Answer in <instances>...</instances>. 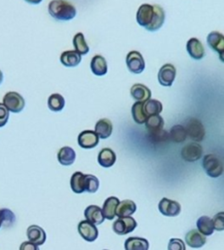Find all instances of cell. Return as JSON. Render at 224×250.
<instances>
[{"mask_svg":"<svg viewBox=\"0 0 224 250\" xmlns=\"http://www.w3.org/2000/svg\"><path fill=\"white\" fill-rule=\"evenodd\" d=\"M168 250H186L185 243L179 238H170L168 241Z\"/></svg>","mask_w":224,"mask_h":250,"instance_id":"40","label":"cell"},{"mask_svg":"<svg viewBox=\"0 0 224 250\" xmlns=\"http://www.w3.org/2000/svg\"><path fill=\"white\" fill-rule=\"evenodd\" d=\"M85 218L87 221L91 222L93 225H100L104 222L105 218L102 214V210L97 205H89L84 212Z\"/></svg>","mask_w":224,"mask_h":250,"instance_id":"16","label":"cell"},{"mask_svg":"<svg viewBox=\"0 0 224 250\" xmlns=\"http://www.w3.org/2000/svg\"><path fill=\"white\" fill-rule=\"evenodd\" d=\"M2 227V214H1V210H0V228Z\"/></svg>","mask_w":224,"mask_h":250,"instance_id":"45","label":"cell"},{"mask_svg":"<svg viewBox=\"0 0 224 250\" xmlns=\"http://www.w3.org/2000/svg\"><path fill=\"white\" fill-rule=\"evenodd\" d=\"M197 229L205 236L211 235L213 230H214L211 219L208 216H202V217H200L198 219V221H197Z\"/></svg>","mask_w":224,"mask_h":250,"instance_id":"32","label":"cell"},{"mask_svg":"<svg viewBox=\"0 0 224 250\" xmlns=\"http://www.w3.org/2000/svg\"><path fill=\"white\" fill-rule=\"evenodd\" d=\"M1 214H2V226L11 227L15 223L16 216L10 209H7V208L1 209Z\"/></svg>","mask_w":224,"mask_h":250,"instance_id":"38","label":"cell"},{"mask_svg":"<svg viewBox=\"0 0 224 250\" xmlns=\"http://www.w3.org/2000/svg\"><path fill=\"white\" fill-rule=\"evenodd\" d=\"M176 75V68L171 63L164 64L158 72V81L162 86L169 87L172 85Z\"/></svg>","mask_w":224,"mask_h":250,"instance_id":"9","label":"cell"},{"mask_svg":"<svg viewBox=\"0 0 224 250\" xmlns=\"http://www.w3.org/2000/svg\"><path fill=\"white\" fill-rule=\"evenodd\" d=\"M85 174L80 171L74 172L70 178V187L75 193H82L85 191Z\"/></svg>","mask_w":224,"mask_h":250,"instance_id":"28","label":"cell"},{"mask_svg":"<svg viewBox=\"0 0 224 250\" xmlns=\"http://www.w3.org/2000/svg\"><path fill=\"white\" fill-rule=\"evenodd\" d=\"M148 134H149L150 139L154 143H167L169 140L168 133L164 129H160V130H156V131H149Z\"/></svg>","mask_w":224,"mask_h":250,"instance_id":"37","label":"cell"},{"mask_svg":"<svg viewBox=\"0 0 224 250\" xmlns=\"http://www.w3.org/2000/svg\"><path fill=\"white\" fill-rule=\"evenodd\" d=\"M112 131L113 125L108 118H101L94 125V132L100 139L109 138L112 134Z\"/></svg>","mask_w":224,"mask_h":250,"instance_id":"21","label":"cell"},{"mask_svg":"<svg viewBox=\"0 0 224 250\" xmlns=\"http://www.w3.org/2000/svg\"><path fill=\"white\" fill-rule=\"evenodd\" d=\"M24 1L29 4H33V5H36V4H39L42 2V0H24Z\"/></svg>","mask_w":224,"mask_h":250,"instance_id":"43","label":"cell"},{"mask_svg":"<svg viewBox=\"0 0 224 250\" xmlns=\"http://www.w3.org/2000/svg\"><path fill=\"white\" fill-rule=\"evenodd\" d=\"M207 45L216 53L220 55L221 61H223V52H224V36L221 32L211 31L206 37Z\"/></svg>","mask_w":224,"mask_h":250,"instance_id":"13","label":"cell"},{"mask_svg":"<svg viewBox=\"0 0 224 250\" xmlns=\"http://www.w3.org/2000/svg\"><path fill=\"white\" fill-rule=\"evenodd\" d=\"M59 61L66 67H74L81 62L82 57L75 50H67L61 53Z\"/></svg>","mask_w":224,"mask_h":250,"instance_id":"19","label":"cell"},{"mask_svg":"<svg viewBox=\"0 0 224 250\" xmlns=\"http://www.w3.org/2000/svg\"><path fill=\"white\" fill-rule=\"evenodd\" d=\"M153 6H154L153 21H152L151 24L146 28L149 31H157V30H159L162 27V25L164 24L165 19H166V14H165L164 9L161 6L157 5V4H155Z\"/></svg>","mask_w":224,"mask_h":250,"instance_id":"24","label":"cell"},{"mask_svg":"<svg viewBox=\"0 0 224 250\" xmlns=\"http://www.w3.org/2000/svg\"><path fill=\"white\" fill-rule=\"evenodd\" d=\"M49 14L56 21H70L76 16V8L66 0H52L48 5Z\"/></svg>","mask_w":224,"mask_h":250,"instance_id":"1","label":"cell"},{"mask_svg":"<svg viewBox=\"0 0 224 250\" xmlns=\"http://www.w3.org/2000/svg\"><path fill=\"white\" fill-rule=\"evenodd\" d=\"M76 152L70 146H62L57 152V160L63 166H69L74 163Z\"/></svg>","mask_w":224,"mask_h":250,"instance_id":"25","label":"cell"},{"mask_svg":"<svg viewBox=\"0 0 224 250\" xmlns=\"http://www.w3.org/2000/svg\"><path fill=\"white\" fill-rule=\"evenodd\" d=\"M103 250H108V249H103Z\"/></svg>","mask_w":224,"mask_h":250,"instance_id":"46","label":"cell"},{"mask_svg":"<svg viewBox=\"0 0 224 250\" xmlns=\"http://www.w3.org/2000/svg\"><path fill=\"white\" fill-rule=\"evenodd\" d=\"M19 250H40L38 245H36L33 242L30 241H23L20 246H19Z\"/></svg>","mask_w":224,"mask_h":250,"instance_id":"42","label":"cell"},{"mask_svg":"<svg viewBox=\"0 0 224 250\" xmlns=\"http://www.w3.org/2000/svg\"><path fill=\"white\" fill-rule=\"evenodd\" d=\"M120 200L116 196H109L108 198L105 199L103 205H102V214L105 219L107 220H112L116 216L115 211L116 207L119 204Z\"/></svg>","mask_w":224,"mask_h":250,"instance_id":"27","label":"cell"},{"mask_svg":"<svg viewBox=\"0 0 224 250\" xmlns=\"http://www.w3.org/2000/svg\"><path fill=\"white\" fill-rule=\"evenodd\" d=\"M136 211V205L132 200L125 199L120 201L116 207L115 214L119 218L123 217H131Z\"/></svg>","mask_w":224,"mask_h":250,"instance_id":"23","label":"cell"},{"mask_svg":"<svg viewBox=\"0 0 224 250\" xmlns=\"http://www.w3.org/2000/svg\"><path fill=\"white\" fill-rule=\"evenodd\" d=\"M213 229L215 230H223L224 229V213L219 212L211 219Z\"/></svg>","mask_w":224,"mask_h":250,"instance_id":"39","label":"cell"},{"mask_svg":"<svg viewBox=\"0 0 224 250\" xmlns=\"http://www.w3.org/2000/svg\"><path fill=\"white\" fill-rule=\"evenodd\" d=\"M78 232L88 242H93L98 236V229L95 225L84 220L78 224Z\"/></svg>","mask_w":224,"mask_h":250,"instance_id":"10","label":"cell"},{"mask_svg":"<svg viewBox=\"0 0 224 250\" xmlns=\"http://www.w3.org/2000/svg\"><path fill=\"white\" fill-rule=\"evenodd\" d=\"M131 96L136 102L144 103L151 98V90L143 84H133L131 88Z\"/></svg>","mask_w":224,"mask_h":250,"instance_id":"17","label":"cell"},{"mask_svg":"<svg viewBox=\"0 0 224 250\" xmlns=\"http://www.w3.org/2000/svg\"><path fill=\"white\" fill-rule=\"evenodd\" d=\"M136 221L132 217H123L117 219L113 223V230L119 235H124L131 232L136 228Z\"/></svg>","mask_w":224,"mask_h":250,"instance_id":"8","label":"cell"},{"mask_svg":"<svg viewBox=\"0 0 224 250\" xmlns=\"http://www.w3.org/2000/svg\"><path fill=\"white\" fill-rule=\"evenodd\" d=\"M185 130L187 136L195 142L203 141L205 135V130L203 123L197 118H190L186 122Z\"/></svg>","mask_w":224,"mask_h":250,"instance_id":"4","label":"cell"},{"mask_svg":"<svg viewBox=\"0 0 224 250\" xmlns=\"http://www.w3.org/2000/svg\"><path fill=\"white\" fill-rule=\"evenodd\" d=\"M2 82H3V72H2L1 69H0V85H1Z\"/></svg>","mask_w":224,"mask_h":250,"instance_id":"44","label":"cell"},{"mask_svg":"<svg viewBox=\"0 0 224 250\" xmlns=\"http://www.w3.org/2000/svg\"><path fill=\"white\" fill-rule=\"evenodd\" d=\"M73 46L76 52H78L81 56L89 53L90 48L86 42L85 36L82 32H78L73 37Z\"/></svg>","mask_w":224,"mask_h":250,"instance_id":"33","label":"cell"},{"mask_svg":"<svg viewBox=\"0 0 224 250\" xmlns=\"http://www.w3.org/2000/svg\"><path fill=\"white\" fill-rule=\"evenodd\" d=\"M26 235L28 238V241L35 243L36 245H42L46 241V232L45 230L37 226V225H31L27 228Z\"/></svg>","mask_w":224,"mask_h":250,"instance_id":"15","label":"cell"},{"mask_svg":"<svg viewBox=\"0 0 224 250\" xmlns=\"http://www.w3.org/2000/svg\"><path fill=\"white\" fill-rule=\"evenodd\" d=\"M158 208L159 211L161 212V214H163L164 216H168V217H175L177 215H179L180 211H181V206L180 204L175 201V200H171L168 198H162L158 204Z\"/></svg>","mask_w":224,"mask_h":250,"instance_id":"11","label":"cell"},{"mask_svg":"<svg viewBox=\"0 0 224 250\" xmlns=\"http://www.w3.org/2000/svg\"><path fill=\"white\" fill-rule=\"evenodd\" d=\"M125 250H148L149 242L146 238L132 236L127 238L125 241Z\"/></svg>","mask_w":224,"mask_h":250,"instance_id":"26","label":"cell"},{"mask_svg":"<svg viewBox=\"0 0 224 250\" xmlns=\"http://www.w3.org/2000/svg\"><path fill=\"white\" fill-rule=\"evenodd\" d=\"M131 115L135 123L144 124L146 121L147 115L143 109V103L135 102L131 106Z\"/></svg>","mask_w":224,"mask_h":250,"instance_id":"35","label":"cell"},{"mask_svg":"<svg viewBox=\"0 0 224 250\" xmlns=\"http://www.w3.org/2000/svg\"><path fill=\"white\" fill-rule=\"evenodd\" d=\"M78 145L85 149H90L95 147L99 143V138L93 130L82 131L77 138Z\"/></svg>","mask_w":224,"mask_h":250,"instance_id":"12","label":"cell"},{"mask_svg":"<svg viewBox=\"0 0 224 250\" xmlns=\"http://www.w3.org/2000/svg\"><path fill=\"white\" fill-rule=\"evenodd\" d=\"M146 129L149 131H156L164 128L165 121L164 118L160 114L150 115L146 118V121L144 122Z\"/></svg>","mask_w":224,"mask_h":250,"instance_id":"34","label":"cell"},{"mask_svg":"<svg viewBox=\"0 0 224 250\" xmlns=\"http://www.w3.org/2000/svg\"><path fill=\"white\" fill-rule=\"evenodd\" d=\"M91 70L96 76H103L107 73V62L101 55H95L91 61Z\"/></svg>","mask_w":224,"mask_h":250,"instance_id":"20","label":"cell"},{"mask_svg":"<svg viewBox=\"0 0 224 250\" xmlns=\"http://www.w3.org/2000/svg\"><path fill=\"white\" fill-rule=\"evenodd\" d=\"M143 109L148 116L150 115H155V114H160L163 110V104L160 101L154 100V99H149L146 102L143 103Z\"/></svg>","mask_w":224,"mask_h":250,"instance_id":"31","label":"cell"},{"mask_svg":"<svg viewBox=\"0 0 224 250\" xmlns=\"http://www.w3.org/2000/svg\"><path fill=\"white\" fill-rule=\"evenodd\" d=\"M168 138L174 143H183L187 138L185 127L181 124L173 125L168 133Z\"/></svg>","mask_w":224,"mask_h":250,"instance_id":"30","label":"cell"},{"mask_svg":"<svg viewBox=\"0 0 224 250\" xmlns=\"http://www.w3.org/2000/svg\"><path fill=\"white\" fill-rule=\"evenodd\" d=\"M99 188L98 179L91 174L85 176V191L90 193H94Z\"/></svg>","mask_w":224,"mask_h":250,"instance_id":"36","label":"cell"},{"mask_svg":"<svg viewBox=\"0 0 224 250\" xmlns=\"http://www.w3.org/2000/svg\"><path fill=\"white\" fill-rule=\"evenodd\" d=\"M203 146L200 144L193 142L184 146L181 149L180 154L183 160L187 162H194L199 160L203 156Z\"/></svg>","mask_w":224,"mask_h":250,"instance_id":"7","label":"cell"},{"mask_svg":"<svg viewBox=\"0 0 224 250\" xmlns=\"http://www.w3.org/2000/svg\"><path fill=\"white\" fill-rule=\"evenodd\" d=\"M154 17V6L148 3L141 4L136 12L137 23L145 29L151 24Z\"/></svg>","mask_w":224,"mask_h":250,"instance_id":"6","label":"cell"},{"mask_svg":"<svg viewBox=\"0 0 224 250\" xmlns=\"http://www.w3.org/2000/svg\"><path fill=\"white\" fill-rule=\"evenodd\" d=\"M6 108L14 113H19L20 112L25 105V102L23 97L19 94L18 92L10 91L5 94L3 97V103H2Z\"/></svg>","mask_w":224,"mask_h":250,"instance_id":"3","label":"cell"},{"mask_svg":"<svg viewBox=\"0 0 224 250\" xmlns=\"http://www.w3.org/2000/svg\"><path fill=\"white\" fill-rule=\"evenodd\" d=\"M206 238L198 229H190L185 235V242L192 248H201L205 244Z\"/></svg>","mask_w":224,"mask_h":250,"instance_id":"18","label":"cell"},{"mask_svg":"<svg viewBox=\"0 0 224 250\" xmlns=\"http://www.w3.org/2000/svg\"><path fill=\"white\" fill-rule=\"evenodd\" d=\"M97 162L100 166H102L104 168H109L115 164L116 154L111 148L104 147L98 152Z\"/></svg>","mask_w":224,"mask_h":250,"instance_id":"22","label":"cell"},{"mask_svg":"<svg viewBox=\"0 0 224 250\" xmlns=\"http://www.w3.org/2000/svg\"><path fill=\"white\" fill-rule=\"evenodd\" d=\"M10 111L6 108V106L0 103V127H3L7 124L10 116Z\"/></svg>","mask_w":224,"mask_h":250,"instance_id":"41","label":"cell"},{"mask_svg":"<svg viewBox=\"0 0 224 250\" xmlns=\"http://www.w3.org/2000/svg\"><path fill=\"white\" fill-rule=\"evenodd\" d=\"M202 166L206 175L210 178H218L223 174V162L216 154H205L203 157Z\"/></svg>","mask_w":224,"mask_h":250,"instance_id":"2","label":"cell"},{"mask_svg":"<svg viewBox=\"0 0 224 250\" xmlns=\"http://www.w3.org/2000/svg\"><path fill=\"white\" fill-rule=\"evenodd\" d=\"M47 104H48V107L52 111L57 112V111L62 110V108L65 105V101H64V98L62 95H60L58 93H55V94H52L48 98Z\"/></svg>","mask_w":224,"mask_h":250,"instance_id":"29","label":"cell"},{"mask_svg":"<svg viewBox=\"0 0 224 250\" xmlns=\"http://www.w3.org/2000/svg\"><path fill=\"white\" fill-rule=\"evenodd\" d=\"M186 50L189 56L194 60H202L205 55L203 43L195 37H192L187 41Z\"/></svg>","mask_w":224,"mask_h":250,"instance_id":"14","label":"cell"},{"mask_svg":"<svg viewBox=\"0 0 224 250\" xmlns=\"http://www.w3.org/2000/svg\"><path fill=\"white\" fill-rule=\"evenodd\" d=\"M126 63L129 70L133 74H139L145 68V61L138 51L129 52L126 57Z\"/></svg>","mask_w":224,"mask_h":250,"instance_id":"5","label":"cell"}]
</instances>
